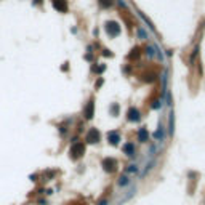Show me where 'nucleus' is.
Listing matches in <instances>:
<instances>
[{"label":"nucleus","mask_w":205,"mask_h":205,"mask_svg":"<svg viewBox=\"0 0 205 205\" xmlns=\"http://www.w3.org/2000/svg\"><path fill=\"white\" fill-rule=\"evenodd\" d=\"M125 175H140V167L136 164H130L128 167H125Z\"/></svg>","instance_id":"obj_12"},{"label":"nucleus","mask_w":205,"mask_h":205,"mask_svg":"<svg viewBox=\"0 0 205 205\" xmlns=\"http://www.w3.org/2000/svg\"><path fill=\"white\" fill-rule=\"evenodd\" d=\"M122 151L128 157H132V159L136 156V149H135V144H133V143H125V144L122 146Z\"/></svg>","instance_id":"obj_7"},{"label":"nucleus","mask_w":205,"mask_h":205,"mask_svg":"<svg viewBox=\"0 0 205 205\" xmlns=\"http://www.w3.org/2000/svg\"><path fill=\"white\" fill-rule=\"evenodd\" d=\"M55 175H56V172H55V170H51V172H47V173H43V181H50L53 176H55Z\"/></svg>","instance_id":"obj_16"},{"label":"nucleus","mask_w":205,"mask_h":205,"mask_svg":"<svg viewBox=\"0 0 205 205\" xmlns=\"http://www.w3.org/2000/svg\"><path fill=\"white\" fill-rule=\"evenodd\" d=\"M101 140V133L98 132V128H90L85 135V141L90 143V144H95V143H99Z\"/></svg>","instance_id":"obj_3"},{"label":"nucleus","mask_w":205,"mask_h":205,"mask_svg":"<svg viewBox=\"0 0 205 205\" xmlns=\"http://www.w3.org/2000/svg\"><path fill=\"white\" fill-rule=\"evenodd\" d=\"M96 205H109V199H101L96 202Z\"/></svg>","instance_id":"obj_21"},{"label":"nucleus","mask_w":205,"mask_h":205,"mask_svg":"<svg viewBox=\"0 0 205 205\" xmlns=\"http://www.w3.org/2000/svg\"><path fill=\"white\" fill-rule=\"evenodd\" d=\"M39 205H47V200H43V199H40V200H39Z\"/></svg>","instance_id":"obj_25"},{"label":"nucleus","mask_w":205,"mask_h":205,"mask_svg":"<svg viewBox=\"0 0 205 205\" xmlns=\"http://www.w3.org/2000/svg\"><path fill=\"white\" fill-rule=\"evenodd\" d=\"M156 164H157V162H156V159H151V160H149V164H146L144 170H143V172L140 173V176H141V178H144L146 175H148V173L151 172V170H152L154 167H156Z\"/></svg>","instance_id":"obj_13"},{"label":"nucleus","mask_w":205,"mask_h":205,"mask_svg":"<svg viewBox=\"0 0 205 205\" xmlns=\"http://www.w3.org/2000/svg\"><path fill=\"white\" fill-rule=\"evenodd\" d=\"M127 119L130 122H140L141 120V116H140V111L136 108H130L128 112H127Z\"/></svg>","instance_id":"obj_6"},{"label":"nucleus","mask_w":205,"mask_h":205,"mask_svg":"<svg viewBox=\"0 0 205 205\" xmlns=\"http://www.w3.org/2000/svg\"><path fill=\"white\" fill-rule=\"evenodd\" d=\"M101 167H103V170H104L106 173L112 175V173H116L117 168H119V162H117L114 157H104L103 162H101Z\"/></svg>","instance_id":"obj_2"},{"label":"nucleus","mask_w":205,"mask_h":205,"mask_svg":"<svg viewBox=\"0 0 205 205\" xmlns=\"http://www.w3.org/2000/svg\"><path fill=\"white\" fill-rule=\"evenodd\" d=\"M109 111H111V114H112V116H119V104H117V103H114V104L109 108Z\"/></svg>","instance_id":"obj_17"},{"label":"nucleus","mask_w":205,"mask_h":205,"mask_svg":"<svg viewBox=\"0 0 205 205\" xmlns=\"http://www.w3.org/2000/svg\"><path fill=\"white\" fill-rule=\"evenodd\" d=\"M111 3H112V0H99V5L101 7H104V8L106 7H109Z\"/></svg>","instance_id":"obj_19"},{"label":"nucleus","mask_w":205,"mask_h":205,"mask_svg":"<svg viewBox=\"0 0 205 205\" xmlns=\"http://www.w3.org/2000/svg\"><path fill=\"white\" fill-rule=\"evenodd\" d=\"M138 141H140V143H148V141H149V132H148V128L141 127V128L138 130Z\"/></svg>","instance_id":"obj_8"},{"label":"nucleus","mask_w":205,"mask_h":205,"mask_svg":"<svg viewBox=\"0 0 205 205\" xmlns=\"http://www.w3.org/2000/svg\"><path fill=\"white\" fill-rule=\"evenodd\" d=\"M45 194H47V196H51L53 191H51V189H45Z\"/></svg>","instance_id":"obj_24"},{"label":"nucleus","mask_w":205,"mask_h":205,"mask_svg":"<svg viewBox=\"0 0 205 205\" xmlns=\"http://www.w3.org/2000/svg\"><path fill=\"white\" fill-rule=\"evenodd\" d=\"M146 53H148L149 56H154V48H152V47H149V48H146Z\"/></svg>","instance_id":"obj_22"},{"label":"nucleus","mask_w":205,"mask_h":205,"mask_svg":"<svg viewBox=\"0 0 205 205\" xmlns=\"http://www.w3.org/2000/svg\"><path fill=\"white\" fill-rule=\"evenodd\" d=\"M53 7H55L58 11H63V13L67 11V3H66V0H53Z\"/></svg>","instance_id":"obj_11"},{"label":"nucleus","mask_w":205,"mask_h":205,"mask_svg":"<svg viewBox=\"0 0 205 205\" xmlns=\"http://www.w3.org/2000/svg\"><path fill=\"white\" fill-rule=\"evenodd\" d=\"M154 138H156L157 141H164L165 140V128H164L162 124H159V128H157V132L154 133Z\"/></svg>","instance_id":"obj_14"},{"label":"nucleus","mask_w":205,"mask_h":205,"mask_svg":"<svg viewBox=\"0 0 205 205\" xmlns=\"http://www.w3.org/2000/svg\"><path fill=\"white\" fill-rule=\"evenodd\" d=\"M83 154H85V143H82V141L74 143V144L71 146V149H69V157H71L72 160H79Z\"/></svg>","instance_id":"obj_1"},{"label":"nucleus","mask_w":205,"mask_h":205,"mask_svg":"<svg viewBox=\"0 0 205 205\" xmlns=\"http://www.w3.org/2000/svg\"><path fill=\"white\" fill-rule=\"evenodd\" d=\"M108 141L112 146L119 144V141H120V135H119V132H109L108 133Z\"/></svg>","instance_id":"obj_10"},{"label":"nucleus","mask_w":205,"mask_h":205,"mask_svg":"<svg viewBox=\"0 0 205 205\" xmlns=\"http://www.w3.org/2000/svg\"><path fill=\"white\" fill-rule=\"evenodd\" d=\"M83 116L87 120L93 119V116H95V101L93 99H90L88 103H87V106L83 108Z\"/></svg>","instance_id":"obj_4"},{"label":"nucleus","mask_w":205,"mask_h":205,"mask_svg":"<svg viewBox=\"0 0 205 205\" xmlns=\"http://www.w3.org/2000/svg\"><path fill=\"white\" fill-rule=\"evenodd\" d=\"M130 183H132V180H130L128 175H125V173L117 178V186H119V188H127V186H130Z\"/></svg>","instance_id":"obj_9"},{"label":"nucleus","mask_w":205,"mask_h":205,"mask_svg":"<svg viewBox=\"0 0 205 205\" xmlns=\"http://www.w3.org/2000/svg\"><path fill=\"white\" fill-rule=\"evenodd\" d=\"M29 180L31 181H39V175H35V173H34V175H29Z\"/></svg>","instance_id":"obj_23"},{"label":"nucleus","mask_w":205,"mask_h":205,"mask_svg":"<svg viewBox=\"0 0 205 205\" xmlns=\"http://www.w3.org/2000/svg\"><path fill=\"white\" fill-rule=\"evenodd\" d=\"M58 128H59V133H61V135H63V136H64L66 133H67V128H66V125H59Z\"/></svg>","instance_id":"obj_20"},{"label":"nucleus","mask_w":205,"mask_h":205,"mask_svg":"<svg viewBox=\"0 0 205 205\" xmlns=\"http://www.w3.org/2000/svg\"><path fill=\"white\" fill-rule=\"evenodd\" d=\"M106 31H108L109 35H119V32H120V26L117 24V23H114V21H109L108 24H106Z\"/></svg>","instance_id":"obj_5"},{"label":"nucleus","mask_w":205,"mask_h":205,"mask_svg":"<svg viewBox=\"0 0 205 205\" xmlns=\"http://www.w3.org/2000/svg\"><path fill=\"white\" fill-rule=\"evenodd\" d=\"M151 108L152 109H160L162 108V99H156L152 104H151Z\"/></svg>","instance_id":"obj_18"},{"label":"nucleus","mask_w":205,"mask_h":205,"mask_svg":"<svg viewBox=\"0 0 205 205\" xmlns=\"http://www.w3.org/2000/svg\"><path fill=\"white\" fill-rule=\"evenodd\" d=\"M173 132H175V116H173V112H172L170 114V119H168V133L173 135Z\"/></svg>","instance_id":"obj_15"}]
</instances>
